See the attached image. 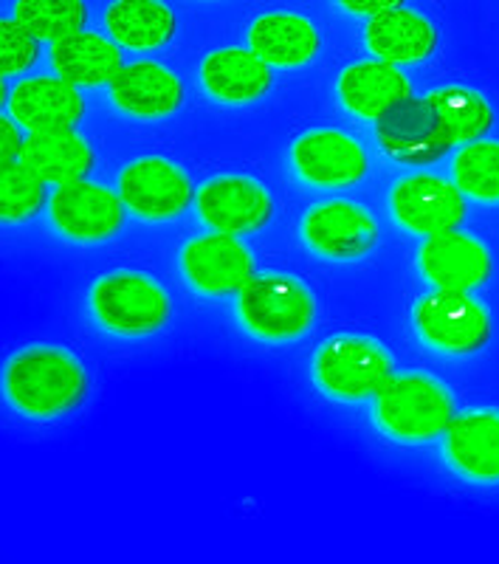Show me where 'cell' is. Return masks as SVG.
Wrapping results in <instances>:
<instances>
[{"label": "cell", "instance_id": "cell-1", "mask_svg": "<svg viewBox=\"0 0 499 564\" xmlns=\"http://www.w3.org/2000/svg\"><path fill=\"white\" fill-rule=\"evenodd\" d=\"M9 404L29 417L70 412L88 392V376L77 356L63 347L34 345L12 356L3 372Z\"/></svg>", "mask_w": 499, "mask_h": 564}, {"label": "cell", "instance_id": "cell-2", "mask_svg": "<svg viewBox=\"0 0 499 564\" xmlns=\"http://www.w3.org/2000/svg\"><path fill=\"white\" fill-rule=\"evenodd\" d=\"M455 417V398L432 376H392L376 392V421L381 432L403 443L435 441Z\"/></svg>", "mask_w": 499, "mask_h": 564}, {"label": "cell", "instance_id": "cell-3", "mask_svg": "<svg viewBox=\"0 0 499 564\" xmlns=\"http://www.w3.org/2000/svg\"><path fill=\"white\" fill-rule=\"evenodd\" d=\"M240 319L265 341L296 339L314 325V294L294 276H251L237 300Z\"/></svg>", "mask_w": 499, "mask_h": 564}, {"label": "cell", "instance_id": "cell-4", "mask_svg": "<svg viewBox=\"0 0 499 564\" xmlns=\"http://www.w3.org/2000/svg\"><path fill=\"white\" fill-rule=\"evenodd\" d=\"M90 308L110 334L148 336L170 319V296L139 271H113L94 285Z\"/></svg>", "mask_w": 499, "mask_h": 564}, {"label": "cell", "instance_id": "cell-5", "mask_svg": "<svg viewBox=\"0 0 499 564\" xmlns=\"http://www.w3.org/2000/svg\"><path fill=\"white\" fill-rule=\"evenodd\" d=\"M314 372L333 398L365 401L392 379V359L365 336H336L316 352Z\"/></svg>", "mask_w": 499, "mask_h": 564}, {"label": "cell", "instance_id": "cell-6", "mask_svg": "<svg viewBox=\"0 0 499 564\" xmlns=\"http://www.w3.org/2000/svg\"><path fill=\"white\" fill-rule=\"evenodd\" d=\"M415 327L426 345L443 352H477L491 339V316L468 291L437 289L415 305Z\"/></svg>", "mask_w": 499, "mask_h": 564}, {"label": "cell", "instance_id": "cell-7", "mask_svg": "<svg viewBox=\"0 0 499 564\" xmlns=\"http://www.w3.org/2000/svg\"><path fill=\"white\" fill-rule=\"evenodd\" d=\"M390 204L392 215L403 229L426 235V238L457 229L466 218V198L457 184L426 173L398 181Z\"/></svg>", "mask_w": 499, "mask_h": 564}, {"label": "cell", "instance_id": "cell-8", "mask_svg": "<svg viewBox=\"0 0 499 564\" xmlns=\"http://www.w3.org/2000/svg\"><path fill=\"white\" fill-rule=\"evenodd\" d=\"M200 218L211 229L224 235H249L260 231L274 215V200L263 184L251 178H237V175H224V178L206 181L198 189Z\"/></svg>", "mask_w": 499, "mask_h": 564}, {"label": "cell", "instance_id": "cell-9", "mask_svg": "<svg viewBox=\"0 0 499 564\" xmlns=\"http://www.w3.org/2000/svg\"><path fill=\"white\" fill-rule=\"evenodd\" d=\"M119 198L141 218L164 220L193 204V184L166 159L130 161L119 175Z\"/></svg>", "mask_w": 499, "mask_h": 564}, {"label": "cell", "instance_id": "cell-10", "mask_svg": "<svg viewBox=\"0 0 499 564\" xmlns=\"http://www.w3.org/2000/svg\"><path fill=\"white\" fill-rule=\"evenodd\" d=\"M294 167L307 184L339 189L359 184L370 170L365 148L341 130H314L294 144Z\"/></svg>", "mask_w": 499, "mask_h": 564}, {"label": "cell", "instance_id": "cell-11", "mask_svg": "<svg viewBox=\"0 0 499 564\" xmlns=\"http://www.w3.org/2000/svg\"><path fill=\"white\" fill-rule=\"evenodd\" d=\"M184 274L200 294L226 296L240 294L246 282L254 276V260L235 235H206L184 249Z\"/></svg>", "mask_w": 499, "mask_h": 564}, {"label": "cell", "instance_id": "cell-12", "mask_svg": "<svg viewBox=\"0 0 499 564\" xmlns=\"http://www.w3.org/2000/svg\"><path fill=\"white\" fill-rule=\"evenodd\" d=\"M417 265L432 285L448 291L480 289L493 271L486 246L457 229L430 235L421 246Z\"/></svg>", "mask_w": 499, "mask_h": 564}, {"label": "cell", "instance_id": "cell-13", "mask_svg": "<svg viewBox=\"0 0 499 564\" xmlns=\"http://www.w3.org/2000/svg\"><path fill=\"white\" fill-rule=\"evenodd\" d=\"M52 218L68 238L102 240L122 226V198L94 181H65L52 198Z\"/></svg>", "mask_w": 499, "mask_h": 564}, {"label": "cell", "instance_id": "cell-14", "mask_svg": "<svg viewBox=\"0 0 499 564\" xmlns=\"http://www.w3.org/2000/svg\"><path fill=\"white\" fill-rule=\"evenodd\" d=\"M302 238L319 254L350 260L367 254L376 246L378 226L361 206L330 200L307 212L302 220Z\"/></svg>", "mask_w": 499, "mask_h": 564}, {"label": "cell", "instance_id": "cell-15", "mask_svg": "<svg viewBox=\"0 0 499 564\" xmlns=\"http://www.w3.org/2000/svg\"><path fill=\"white\" fill-rule=\"evenodd\" d=\"M378 144L401 164H432L448 153L435 113L423 99H406L378 119Z\"/></svg>", "mask_w": 499, "mask_h": 564}, {"label": "cell", "instance_id": "cell-16", "mask_svg": "<svg viewBox=\"0 0 499 564\" xmlns=\"http://www.w3.org/2000/svg\"><path fill=\"white\" fill-rule=\"evenodd\" d=\"M446 460L457 475L474 482H499V412L477 410L452 417Z\"/></svg>", "mask_w": 499, "mask_h": 564}, {"label": "cell", "instance_id": "cell-17", "mask_svg": "<svg viewBox=\"0 0 499 564\" xmlns=\"http://www.w3.org/2000/svg\"><path fill=\"white\" fill-rule=\"evenodd\" d=\"M14 119L32 133H48V130H74L83 119L85 102L79 90L63 77H34L20 83L9 99Z\"/></svg>", "mask_w": 499, "mask_h": 564}, {"label": "cell", "instance_id": "cell-18", "mask_svg": "<svg viewBox=\"0 0 499 564\" xmlns=\"http://www.w3.org/2000/svg\"><path fill=\"white\" fill-rule=\"evenodd\" d=\"M110 97L124 113L139 119H159L178 110L184 102V85L173 70L159 63L122 65L110 79Z\"/></svg>", "mask_w": 499, "mask_h": 564}, {"label": "cell", "instance_id": "cell-19", "mask_svg": "<svg viewBox=\"0 0 499 564\" xmlns=\"http://www.w3.org/2000/svg\"><path fill=\"white\" fill-rule=\"evenodd\" d=\"M339 94L350 113L378 122L395 105L412 99V85L395 65L376 59L350 65L339 79Z\"/></svg>", "mask_w": 499, "mask_h": 564}, {"label": "cell", "instance_id": "cell-20", "mask_svg": "<svg viewBox=\"0 0 499 564\" xmlns=\"http://www.w3.org/2000/svg\"><path fill=\"white\" fill-rule=\"evenodd\" d=\"M251 52L274 68H296L319 54V32L307 18L289 12L265 14L249 32Z\"/></svg>", "mask_w": 499, "mask_h": 564}, {"label": "cell", "instance_id": "cell-21", "mask_svg": "<svg viewBox=\"0 0 499 564\" xmlns=\"http://www.w3.org/2000/svg\"><path fill=\"white\" fill-rule=\"evenodd\" d=\"M20 161L45 184H65L85 178L94 170L97 155L74 130H48L23 139Z\"/></svg>", "mask_w": 499, "mask_h": 564}, {"label": "cell", "instance_id": "cell-22", "mask_svg": "<svg viewBox=\"0 0 499 564\" xmlns=\"http://www.w3.org/2000/svg\"><path fill=\"white\" fill-rule=\"evenodd\" d=\"M367 45L378 59L392 65H406L426 59L437 45V32L423 14L410 9H390L370 20Z\"/></svg>", "mask_w": 499, "mask_h": 564}, {"label": "cell", "instance_id": "cell-23", "mask_svg": "<svg viewBox=\"0 0 499 564\" xmlns=\"http://www.w3.org/2000/svg\"><path fill=\"white\" fill-rule=\"evenodd\" d=\"M206 90L220 102H251L271 88V65L251 48H220L200 65Z\"/></svg>", "mask_w": 499, "mask_h": 564}, {"label": "cell", "instance_id": "cell-24", "mask_svg": "<svg viewBox=\"0 0 499 564\" xmlns=\"http://www.w3.org/2000/svg\"><path fill=\"white\" fill-rule=\"evenodd\" d=\"M52 63L70 85H105L122 70V52L102 34L77 32L52 45Z\"/></svg>", "mask_w": 499, "mask_h": 564}, {"label": "cell", "instance_id": "cell-25", "mask_svg": "<svg viewBox=\"0 0 499 564\" xmlns=\"http://www.w3.org/2000/svg\"><path fill=\"white\" fill-rule=\"evenodd\" d=\"M105 23L116 43L135 52L161 48L175 34V14L161 0H116Z\"/></svg>", "mask_w": 499, "mask_h": 564}, {"label": "cell", "instance_id": "cell-26", "mask_svg": "<svg viewBox=\"0 0 499 564\" xmlns=\"http://www.w3.org/2000/svg\"><path fill=\"white\" fill-rule=\"evenodd\" d=\"M435 113V122L441 128L448 148L455 144H468L486 135L493 124V110L486 99L471 88H441L432 90L430 97H423Z\"/></svg>", "mask_w": 499, "mask_h": 564}, {"label": "cell", "instance_id": "cell-27", "mask_svg": "<svg viewBox=\"0 0 499 564\" xmlns=\"http://www.w3.org/2000/svg\"><path fill=\"white\" fill-rule=\"evenodd\" d=\"M14 20L26 29L34 40H57L83 32L88 9L83 0H18Z\"/></svg>", "mask_w": 499, "mask_h": 564}, {"label": "cell", "instance_id": "cell-28", "mask_svg": "<svg viewBox=\"0 0 499 564\" xmlns=\"http://www.w3.org/2000/svg\"><path fill=\"white\" fill-rule=\"evenodd\" d=\"M455 184L468 198L499 200V141H468L455 155Z\"/></svg>", "mask_w": 499, "mask_h": 564}, {"label": "cell", "instance_id": "cell-29", "mask_svg": "<svg viewBox=\"0 0 499 564\" xmlns=\"http://www.w3.org/2000/svg\"><path fill=\"white\" fill-rule=\"evenodd\" d=\"M45 181H40L23 161L0 164V220H26L43 206Z\"/></svg>", "mask_w": 499, "mask_h": 564}, {"label": "cell", "instance_id": "cell-30", "mask_svg": "<svg viewBox=\"0 0 499 564\" xmlns=\"http://www.w3.org/2000/svg\"><path fill=\"white\" fill-rule=\"evenodd\" d=\"M37 54V40L18 20H0V77L32 68Z\"/></svg>", "mask_w": 499, "mask_h": 564}, {"label": "cell", "instance_id": "cell-31", "mask_svg": "<svg viewBox=\"0 0 499 564\" xmlns=\"http://www.w3.org/2000/svg\"><path fill=\"white\" fill-rule=\"evenodd\" d=\"M20 150H23V135H20L18 124L0 113V164L20 159Z\"/></svg>", "mask_w": 499, "mask_h": 564}, {"label": "cell", "instance_id": "cell-32", "mask_svg": "<svg viewBox=\"0 0 499 564\" xmlns=\"http://www.w3.org/2000/svg\"><path fill=\"white\" fill-rule=\"evenodd\" d=\"M339 3L356 14H370V18H376V14L398 9L403 0H339Z\"/></svg>", "mask_w": 499, "mask_h": 564}, {"label": "cell", "instance_id": "cell-33", "mask_svg": "<svg viewBox=\"0 0 499 564\" xmlns=\"http://www.w3.org/2000/svg\"><path fill=\"white\" fill-rule=\"evenodd\" d=\"M3 99H7V85H3V77H0V105H3Z\"/></svg>", "mask_w": 499, "mask_h": 564}]
</instances>
